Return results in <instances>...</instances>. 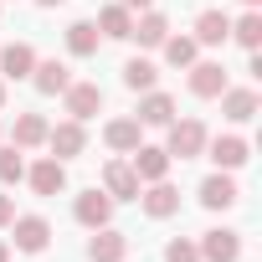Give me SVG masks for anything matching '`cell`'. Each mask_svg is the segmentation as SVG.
I'll list each match as a JSON object with an SVG mask.
<instances>
[{"label": "cell", "mask_w": 262, "mask_h": 262, "mask_svg": "<svg viewBox=\"0 0 262 262\" xmlns=\"http://www.w3.org/2000/svg\"><path fill=\"white\" fill-rule=\"evenodd\" d=\"M62 98H67V113L82 123V118H93L98 108H103V88L98 82H67L62 88Z\"/></svg>", "instance_id": "obj_8"}, {"label": "cell", "mask_w": 262, "mask_h": 262, "mask_svg": "<svg viewBox=\"0 0 262 262\" xmlns=\"http://www.w3.org/2000/svg\"><path fill=\"white\" fill-rule=\"evenodd\" d=\"M103 139H108V149H118V155H134V149L144 144V123H139V118H113V123L103 128Z\"/></svg>", "instance_id": "obj_14"}, {"label": "cell", "mask_w": 262, "mask_h": 262, "mask_svg": "<svg viewBox=\"0 0 262 262\" xmlns=\"http://www.w3.org/2000/svg\"><path fill=\"white\" fill-rule=\"evenodd\" d=\"M123 11H149V0H118Z\"/></svg>", "instance_id": "obj_31"}, {"label": "cell", "mask_w": 262, "mask_h": 262, "mask_svg": "<svg viewBox=\"0 0 262 262\" xmlns=\"http://www.w3.org/2000/svg\"><path fill=\"white\" fill-rule=\"evenodd\" d=\"M26 180H31V190L36 195H57V190H67V165L52 155V160H36L31 170H26Z\"/></svg>", "instance_id": "obj_9"}, {"label": "cell", "mask_w": 262, "mask_h": 262, "mask_svg": "<svg viewBox=\"0 0 262 262\" xmlns=\"http://www.w3.org/2000/svg\"><path fill=\"white\" fill-rule=\"evenodd\" d=\"M195 247H201V262H242V231L231 226H211Z\"/></svg>", "instance_id": "obj_2"}, {"label": "cell", "mask_w": 262, "mask_h": 262, "mask_svg": "<svg viewBox=\"0 0 262 262\" xmlns=\"http://www.w3.org/2000/svg\"><path fill=\"white\" fill-rule=\"evenodd\" d=\"M155 77H160V72H155V62H149V57L123 62V88H128V93H149V88H155Z\"/></svg>", "instance_id": "obj_26"}, {"label": "cell", "mask_w": 262, "mask_h": 262, "mask_svg": "<svg viewBox=\"0 0 262 262\" xmlns=\"http://www.w3.org/2000/svg\"><path fill=\"white\" fill-rule=\"evenodd\" d=\"M165 262H201V247L185 242V236H175V242L165 247Z\"/></svg>", "instance_id": "obj_29"}, {"label": "cell", "mask_w": 262, "mask_h": 262, "mask_svg": "<svg viewBox=\"0 0 262 262\" xmlns=\"http://www.w3.org/2000/svg\"><path fill=\"white\" fill-rule=\"evenodd\" d=\"M11 226H16V252H47V242H52L47 216H16Z\"/></svg>", "instance_id": "obj_12"}, {"label": "cell", "mask_w": 262, "mask_h": 262, "mask_svg": "<svg viewBox=\"0 0 262 262\" xmlns=\"http://www.w3.org/2000/svg\"><path fill=\"white\" fill-rule=\"evenodd\" d=\"M47 118L41 113H16V128H11V144L16 149H36V144H47Z\"/></svg>", "instance_id": "obj_17"}, {"label": "cell", "mask_w": 262, "mask_h": 262, "mask_svg": "<svg viewBox=\"0 0 262 262\" xmlns=\"http://www.w3.org/2000/svg\"><path fill=\"white\" fill-rule=\"evenodd\" d=\"M36 6H47V11H57V6H62V0H36Z\"/></svg>", "instance_id": "obj_32"}, {"label": "cell", "mask_w": 262, "mask_h": 262, "mask_svg": "<svg viewBox=\"0 0 262 262\" xmlns=\"http://www.w3.org/2000/svg\"><path fill=\"white\" fill-rule=\"evenodd\" d=\"M98 41H103V31H98L93 21H72V26H67V52H72V57H93Z\"/></svg>", "instance_id": "obj_24"}, {"label": "cell", "mask_w": 262, "mask_h": 262, "mask_svg": "<svg viewBox=\"0 0 262 262\" xmlns=\"http://www.w3.org/2000/svg\"><path fill=\"white\" fill-rule=\"evenodd\" d=\"M0 262H11V247H6V242H0Z\"/></svg>", "instance_id": "obj_33"}, {"label": "cell", "mask_w": 262, "mask_h": 262, "mask_svg": "<svg viewBox=\"0 0 262 262\" xmlns=\"http://www.w3.org/2000/svg\"><path fill=\"white\" fill-rule=\"evenodd\" d=\"M26 149H0V185H16V180H26V160H21Z\"/></svg>", "instance_id": "obj_28"}, {"label": "cell", "mask_w": 262, "mask_h": 262, "mask_svg": "<svg viewBox=\"0 0 262 262\" xmlns=\"http://www.w3.org/2000/svg\"><path fill=\"white\" fill-rule=\"evenodd\" d=\"M139 201H144V211H149L155 221H165V216H175V211H180V190H175L170 180H155L149 190H139Z\"/></svg>", "instance_id": "obj_16"}, {"label": "cell", "mask_w": 262, "mask_h": 262, "mask_svg": "<svg viewBox=\"0 0 262 262\" xmlns=\"http://www.w3.org/2000/svg\"><path fill=\"white\" fill-rule=\"evenodd\" d=\"M139 123H149V128H170V123H175V98L149 88V93L139 98Z\"/></svg>", "instance_id": "obj_15"}, {"label": "cell", "mask_w": 262, "mask_h": 262, "mask_svg": "<svg viewBox=\"0 0 262 262\" xmlns=\"http://www.w3.org/2000/svg\"><path fill=\"white\" fill-rule=\"evenodd\" d=\"M221 113H226L231 123H252V118H257V93H252V88H226V93H221Z\"/></svg>", "instance_id": "obj_21"}, {"label": "cell", "mask_w": 262, "mask_h": 262, "mask_svg": "<svg viewBox=\"0 0 262 262\" xmlns=\"http://www.w3.org/2000/svg\"><path fill=\"white\" fill-rule=\"evenodd\" d=\"M165 155H170V160H195V155H206V123H201V118H175Z\"/></svg>", "instance_id": "obj_1"}, {"label": "cell", "mask_w": 262, "mask_h": 262, "mask_svg": "<svg viewBox=\"0 0 262 262\" xmlns=\"http://www.w3.org/2000/svg\"><path fill=\"white\" fill-rule=\"evenodd\" d=\"M31 82H36L41 98H57V93L72 82V72H67V62H36V67H31Z\"/></svg>", "instance_id": "obj_20"}, {"label": "cell", "mask_w": 262, "mask_h": 262, "mask_svg": "<svg viewBox=\"0 0 262 262\" xmlns=\"http://www.w3.org/2000/svg\"><path fill=\"white\" fill-rule=\"evenodd\" d=\"M47 144H52V155H57V160H72V155H82V149H88V134H82V123H77V118H67V123L47 128Z\"/></svg>", "instance_id": "obj_10"}, {"label": "cell", "mask_w": 262, "mask_h": 262, "mask_svg": "<svg viewBox=\"0 0 262 262\" xmlns=\"http://www.w3.org/2000/svg\"><path fill=\"white\" fill-rule=\"evenodd\" d=\"M128 36H134L139 47H160V41L170 36V21H165L160 11H139V21H134V31H128Z\"/></svg>", "instance_id": "obj_23"}, {"label": "cell", "mask_w": 262, "mask_h": 262, "mask_svg": "<svg viewBox=\"0 0 262 262\" xmlns=\"http://www.w3.org/2000/svg\"><path fill=\"white\" fill-rule=\"evenodd\" d=\"M31 67H36L31 41H11V47H0V72H6V77H31Z\"/></svg>", "instance_id": "obj_22"}, {"label": "cell", "mask_w": 262, "mask_h": 262, "mask_svg": "<svg viewBox=\"0 0 262 262\" xmlns=\"http://www.w3.org/2000/svg\"><path fill=\"white\" fill-rule=\"evenodd\" d=\"M88 257H93V262H123V257H128V236L113 231V226H98L93 242H88Z\"/></svg>", "instance_id": "obj_13"}, {"label": "cell", "mask_w": 262, "mask_h": 262, "mask_svg": "<svg viewBox=\"0 0 262 262\" xmlns=\"http://www.w3.org/2000/svg\"><path fill=\"white\" fill-rule=\"evenodd\" d=\"M247 6H252V11H257V0H247Z\"/></svg>", "instance_id": "obj_35"}, {"label": "cell", "mask_w": 262, "mask_h": 262, "mask_svg": "<svg viewBox=\"0 0 262 262\" xmlns=\"http://www.w3.org/2000/svg\"><path fill=\"white\" fill-rule=\"evenodd\" d=\"M16 221V206H11V195H0V226H11Z\"/></svg>", "instance_id": "obj_30"}, {"label": "cell", "mask_w": 262, "mask_h": 262, "mask_svg": "<svg viewBox=\"0 0 262 262\" xmlns=\"http://www.w3.org/2000/svg\"><path fill=\"white\" fill-rule=\"evenodd\" d=\"M206 149H211L216 170H242L247 155H252V144H247L242 134H216V139H206Z\"/></svg>", "instance_id": "obj_5"}, {"label": "cell", "mask_w": 262, "mask_h": 262, "mask_svg": "<svg viewBox=\"0 0 262 262\" xmlns=\"http://www.w3.org/2000/svg\"><path fill=\"white\" fill-rule=\"evenodd\" d=\"M226 36H231V16L226 11H201L195 16V41L201 47H221Z\"/></svg>", "instance_id": "obj_19"}, {"label": "cell", "mask_w": 262, "mask_h": 262, "mask_svg": "<svg viewBox=\"0 0 262 262\" xmlns=\"http://www.w3.org/2000/svg\"><path fill=\"white\" fill-rule=\"evenodd\" d=\"M160 52H165V62H170V67H190V62L201 57V41H195V36H165V41H160Z\"/></svg>", "instance_id": "obj_25"}, {"label": "cell", "mask_w": 262, "mask_h": 262, "mask_svg": "<svg viewBox=\"0 0 262 262\" xmlns=\"http://www.w3.org/2000/svg\"><path fill=\"white\" fill-rule=\"evenodd\" d=\"M93 26H98L108 41H128V31H134V11H123L118 0H113V6H103V11H98V21H93Z\"/></svg>", "instance_id": "obj_18"}, {"label": "cell", "mask_w": 262, "mask_h": 262, "mask_svg": "<svg viewBox=\"0 0 262 262\" xmlns=\"http://www.w3.org/2000/svg\"><path fill=\"white\" fill-rule=\"evenodd\" d=\"M231 36H236L247 52H257V47H262V16H257V11H247L242 21H231Z\"/></svg>", "instance_id": "obj_27"}, {"label": "cell", "mask_w": 262, "mask_h": 262, "mask_svg": "<svg viewBox=\"0 0 262 262\" xmlns=\"http://www.w3.org/2000/svg\"><path fill=\"white\" fill-rule=\"evenodd\" d=\"M128 165H134L139 185H155V180H165V175H170V155H165L160 144H139V149H134V160H128Z\"/></svg>", "instance_id": "obj_7"}, {"label": "cell", "mask_w": 262, "mask_h": 262, "mask_svg": "<svg viewBox=\"0 0 262 262\" xmlns=\"http://www.w3.org/2000/svg\"><path fill=\"white\" fill-rule=\"evenodd\" d=\"M72 216H77L88 231L108 226V221H113V201H108V190H98V185H93V190H82V195L72 201Z\"/></svg>", "instance_id": "obj_4"}, {"label": "cell", "mask_w": 262, "mask_h": 262, "mask_svg": "<svg viewBox=\"0 0 262 262\" xmlns=\"http://www.w3.org/2000/svg\"><path fill=\"white\" fill-rule=\"evenodd\" d=\"M190 93L195 98H221L226 93V67L221 62H190Z\"/></svg>", "instance_id": "obj_11"}, {"label": "cell", "mask_w": 262, "mask_h": 262, "mask_svg": "<svg viewBox=\"0 0 262 262\" xmlns=\"http://www.w3.org/2000/svg\"><path fill=\"white\" fill-rule=\"evenodd\" d=\"M0 108H6V82H0Z\"/></svg>", "instance_id": "obj_34"}, {"label": "cell", "mask_w": 262, "mask_h": 262, "mask_svg": "<svg viewBox=\"0 0 262 262\" xmlns=\"http://www.w3.org/2000/svg\"><path fill=\"white\" fill-rule=\"evenodd\" d=\"M236 180H231V170H216V175H206L201 180V206L206 211H226V206H236Z\"/></svg>", "instance_id": "obj_6"}, {"label": "cell", "mask_w": 262, "mask_h": 262, "mask_svg": "<svg viewBox=\"0 0 262 262\" xmlns=\"http://www.w3.org/2000/svg\"><path fill=\"white\" fill-rule=\"evenodd\" d=\"M103 190H108V201H139V175H134V165L128 160H108L103 165Z\"/></svg>", "instance_id": "obj_3"}]
</instances>
